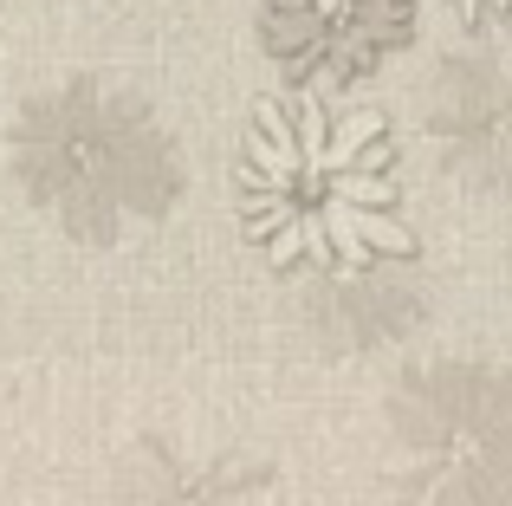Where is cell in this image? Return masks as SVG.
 Segmentation results:
<instances>
[{
	"label": "cell",
	"instance_id": "obj_1",
	"mask_svg": "<svg viewBox=\"0 0 512 506\" xmlns=\"http://www.w3.org/2000/svg\"><path fill=\"white\" fill-rule=\"evenodd\" d=\"M383 111H338L318 85L266 98L240 143V221L273 266L318 260L331 273H363L370 260H402L415 234L396 215Z\"/></svg>",
	"mask_w": 512,
	"mask_h": 506
},
{
	"label": "cell",
	"instance_id": "obj_2",
	"mask_svg": "<svg viewBox=\"0 0 512 506\" xmlns=\"http://www.w3.org/2000/svg\"><path fill=\"white\" fill-rule=\"evenodd\" d=\"M402 26H409V0H266L273 52L318 78L363 72Z\"/></svg>",
	"mask_w": 512,
	"mask_h": 506
},
{
	"label": "cell",
	"instance_id": "obj_3",
	"mask_svg": "<svg viewBox=\"0 0 512 506\" xmlns=\"http://www.w3.org/2000/svg\"><path fill=\"white\" fill-rule=\"evenodd\" d=\"M454 7H461V13H467V20H487V13H506V7H512V0H454Z\"/></svg>",
	"mask_w": 512,
	"mask_h": 506
}]
</instances>
